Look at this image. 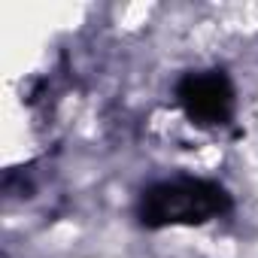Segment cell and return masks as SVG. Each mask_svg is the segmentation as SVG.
<instances>
[{
    "label": "cell",
    "mask_w": 258,
    "mask_h": 258,
    "mask_svg": "<svg viewBox=\"0 0 258 258\" xmlns=\"http://www.w3.org/2000/svg\"><path fill=\"white\" fill-rule=\"evenodd\" d=\"M176 100L198 124H225L234 112V85L222 70L185 73L176 85Z\"/></svg>",
    "instance_id": "7a4b0ae2"
},
{
    "label": "cell",
    "mask_w": 258,
    "mask_h": 258,
    "mask_svg": "<svg viewBox=\"0 0 258 258\" xmlns=\"http://www.w3.org/2000/svg\"><path fill=\"white\" fill-rule=\"evenodd\" d=\"M231 195L210 179H170L143 191L137 216L146 228L167 225H204L231 213Z\"/></svg>",
    "instance_id": "6da1fadb"
}]
</instances>
